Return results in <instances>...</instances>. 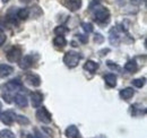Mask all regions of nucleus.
I'll return each mask as SVG.
<instances>
[{
	"label": "nucleus",
	"instance_id": "nucleus-5",
	"mask_svg": "<svg viewBox=\"0 0 147 138\" xmlns=\"http://www.w3.org/2000/svg\"><path fill=\"white\" fill-rule=\"evenodd\" d=\"M22 58V49L18 47H13L7 52V59L10 62H18Z\"/></svg>",
	"mask_w": 147,
	"mask_h": 138
},
{
	"label": "nucleus",
	"instance_id": "nucleus-34",
	"mask_svg": "<svg viewBox=\"0 0 147 138\" xmlns=\"http://www.w3.org/2000/svg\"><path fill=\"white\" fill-rule=\"evenodd\" d=\"M1 111H2V103L0 102V116H1V113H2Z\"/></svg>",
	"mask_w": 147,
	"mask_h": 138
},
{
	"label": "nucleus",
	"instance_id": "nucleus-4",
	"mask_svg": "<svg viewBox=\"0 0 147 138\" xmlns=\"http://www.w3.org/2000/svg\"><path fill=\"white\" fill-rule=\"evenodd\" d=\"M16 116H17V114L15 113L14 110H7L6 112L1 113L0 120L2 121V123L6 124V126H11V124L16 121Z\"/></svg>",
	"mask_w": 147,
	"mask_h": 138
},
{
	"label": "nucleus",
	"instance_id": "nucleus-35",
	"mask_svg": "<svg viewBox=\"0 0 147 138\" xmlns=\"http://www.w3.org/2000/svg\"><path fill=\"white\" fill-rule=\"evenodd\" d=\"M71 44H73V47H78V45H77V43H76V42H71Z\"/></svg>",
	"mask_w": 147,
	"mask_h": 138
},
{
	"label": "nucleus",
	"instance_id": "nucleus-33",
	"mask_svg": "<svg viewBox=\"0 0 147 138\" xmlns=\"http://www.w3.org/2000/svg\"><path fill=\"white\" fill-rule=\"evenodd\" d=\"M27 138H42V137H40V136H34V135H28Z\"/></svg>",
	"mask_w": 147,
	"mask_h": 138
},
{
	"label": "nucleus",
	"instance_id": "nucleus-28",
	"mask_svg": "<svg viewBox=\"0 0 147 138\" xmlns=\"http://www.w3.org/2000/svg\"><path fill=\"white\" fill-rule=\"evenodd\" d=\"M107 65H108V67H109L110 69H112V70H119V69H120V68H119V66H118L117 64L112 62V61H110V60L107 62Z\"/></svg>",
	"mask_w": 147,
	"mask_h": 138
},
{
	"label": "nucleus",
	"instance_id": "nucleus-19",
	"mask_svg": "<svg viewBox=\"0 0 147 138\" xmlns=\"http://www.w3.org/2000/svg\"><path fill=\"white\" fill-rule=\"evenodd\" d=\"M125 69L129 72L134 74V72H136L138 70V65H137V62L135 60H129L128 62L125 65Z\"/></svg>",
	"mask_w": 147,
	"mask_h": 138
},
{
	"label": "nucleus",
	"instance_id": "nucleus-7",
	"mask_svg": "<svg viewBox=\"0 0 147 138\" xmlns=\"http://www.w3.org/2000/svg\"><path fill=\"white\" fill-rule=\"evenodd\" d=\"M109 41H110L111 45H114V47H118L120 44L121 37H120V33H119L118 27H113V28L110 30V32H109Z\"/></svg>",
	"mask_w": 147,
	"mask_h": 138
},
{
	"label": "nucleus",
	"instance_id": "nucleus-22",
	"mask_svg": "<svg viewBox=\"0 0 147 138\" xmlns=\"http://www.w3.org/2000/svg\"><path fill=\"white\" fill-rule=\"evenodd\" d=\"M69 32V30L66 27V26H63V25H60V26H57L55 28V33L57 35H63L65 34H67Z\"/></svg>",
	"mask_w": 147,
	"mask_h": 138
},
{
	"label": "nucleus",
	"instance_id": "nucleus-3",
	"mask_svg": "<svg viewBox=\"0 0 147 138\" xmlns=\"http://www.w3.org/2000/svg\"><path fill=\"white\" fill-rule=\"evenodd\" d=\"M36 118L38 121L43 123H50L52 121V116L45 106H41L36 111Z\"/></svg>",
	"mask_w": 147,
	"mask_h": 138
},
{
	"label": "nucleus",
	"instance_id": "nucleus-16",
	"mask_svg": "<svg viewBox=\"0 0 147 138\" xmlns=\"http://www.w3.org/2000/svg\"><path fill=\"white\" fill-rule=\"evenodd\" d=\"M53 45L59 48V49H63L67 45V40L62 35H57L55 37V40H53Z\"/></svg>",
	"mask_w": 147,
	"mask_h": 138
},
{
	"label": "nucleus",
	"instance_id": "nucleus-38",
	"mask_svg": "<svg viewBox=\"0 0 147 138\" xmlns=\"http://www.w3.org/2000/svg\"><path fill=\"white\" fill-rule=\"evenodd\" d=\"M8 1H9V0H2V2H3V3H6V2H8Z\"/></svg>",
	"mask_w": 147,
	"mask_h": 138
},
{
	"label": "nucleus",
	"instance_id": "nucleus-11",
	"mask_svg": "<svg viewBox=\"0 0 147 138\" xmlns=\"http://www.w3.org/2000/svg\"><path fill=\"white\" fill-rule=\"evenodd\" d=\"M31 102L33 108H40L43 102V95L40 92H33L31 94Z\"/></svg>",
	"mask_w": 147,
	"mask_h": 138
},
{
	"label": "nucleus",
	"instance_id": "nucleus-9",
	"mask_svg": "<svg viewBox=\"0 0 147 138\" xmlns=\"http://www.w3.org/2000/svg\"><path fill=\"white\" fill-rule=\"evenodd\" d=\"M65 135L67 138H82V135L78 130V128L75 124H70L65 130Z\"/></svg>",
	"mask_w": 147,
	"mask_h": 138
},
{
	"label": "nucleus",
	"instance_id": "nucleus-1",
	"mask_svg": "<svg viewBox=\"0 0 147 138\" xmlns=\"http://www.w3.org/2000/svg\"><path fill=\"white\" fill-rule=\"evenodd\" d=\"M83 55L80 53L76 51H68L65 53L63 55V64L68 67V68H75L78 66L79 61L82 60Z\"/></svg>",
	"mask_w": 147,
	"mask_h": 138
},
{
	"label": "nucleus",
	"instance_id": "nucleus-23",
	"mask_svg": "<svg viewBox=\"0 0 147 138\" xmlns=\"http://www.w3.org/2000/svg\"><path fill=\"white\" fill-rule=\"evenodd\" d=\"M16 121L18 122L19 124H22V126H27V124H30L28 118L25 117V116H16Z\"/></svg>",
	"mask_w": 147,
	"mask_h": 138
},
{
	"label": "nucleus",
	"instance_id": "nucleus-30",
	"mask_svg": "<svg viewBox=\"0 0 147 138\" xmlns=\"http://www.w3.org/2000/svg\"><path fill=\"white\" fill-rule=\"evenodd\" d=\"M144 1H145V0H130V3H131V5H135V6H139V5H142Z\"/></svg>",
	"mask_w": 147,
	"mask_h": 138
},
{
	"label": "nucleus",
	"instance_id": "nucleus-25",
	"mask_svg": "<svg viewBox=\"0 0 147 138\" xmlns=\"http://www.w3.org/2000/svg\"><path fill=\"white\" fill-rule=\"evenodd\" d=\"M82 27H83V30H84V32L86 33V34H90V33H92L93 32V25L91 23H86V22H84V23H82Z\"/></svg>",
	"mask_w": 147,
	"mask_h": 138
},
{
	"label": "nucleus",
	"instance_id": "nucleus-20",
	"mask_svg": "<svg viewBox=\"0 0 147 138\" xmlns=\"http://www.w3.org/2000/svg\"><path fill=\"white\" fill-rule=\"evenodd\" d=\"M30 16V9L28 8H20L17 10V18L22 19V20H25L27 19Z\"/></svg>",
	"mask_w": 147,
	"mask_h": 138
},
{
	"label": "nucleus",
	"instance_id": "nucleus-8",
	"mask_svg": "<svg viewBox=\"0 0 147 138\" xmlns=\"http://www.w3.org/2000/svg\"><path fill=\"white\" fill-rule=\"evenodd\" d=\"M19 62V67L22 69H28L31 68L34 64V59H33V55L31 54H27V55H24L23 58H20Z\"/></svg>",
	"mask_w": 147,
	"mask_h": 138
},
{
	"label": "nucleus",
	"instance_id": "nucleus-17",
	"mask_svg": "<svg viewBox=\"0 0 147 138\" xmlns=\"http://www.w3.org/2000/svg\"><path fill=\"white\" fill-rule=\"evenodd\" d=\"M104 82L109 87L117 86V76L114 74H107L104 76Z\"/></svg>",
	"mask_w": 147,
	"mask_h": 138
},
{
	"label": "nucleus",
	"instance_id": "nucleus-14",
	"mask_svg": "<svg viewBox=\"0 0 147 138\" xmlns=\"http://www.w3.org/2000/svg\"><path fill=\"white\" fill-rule=\"evenodd\" d=\"M13 100L15 101L16 105H18L19 108H26L27 104H28V101H27V99L24 94H16Z\"/></svg>",
	"mask_w": 147,
	"mask_h": 138
},
{
	"label": "nucleus",
	"instance_id": "nucleus-31",
	"mask_svg": "<svg viewBox=\"0 0 147 138\" xmlns=\"http://www.w3.org/2000/svg\"><path fill=\"white\" fill-rule=\"evenodd\" d=\"M2 97L5 99V101L7 102V103H11V100H13V97H10L8 94L6 95V94H2Z\"/></svg>",
	"mask_w": 147,
	"mask_h": 138
},
{
	"label": "nucleus",
	"instance_id": "nucleus-37",
	"mask_svg": "<svg viewBox=\"0 0 147 138\" xmlns=\"http://www.w3.org/2000/svg\"><path fill=\"white\" fill-rule=\"evenodd\" d=\"M20 1H22V2H30L31 0H20Z\"/></svg>",
	"mask_w": 147,
	"mask_h": 138
},
{
	"label": "nucleus",
	"instance_id": "nucleus-18",
	"mask_svg": "<svg viewBox=\"0 0 147 138\" xmlns=\"http://www.w3.org/2000/svg\"><path fill=\"white\" fill-rule=\"evenodd\" d=\"M84 69L87 70V71L91 72V74H94V72L98 69V64L95 62V61H93V60H88V61L84 65Z\"/></svg>",
	"mask_w": 147,
	"mask_h": 138
},
{
	"label": "nucleus",
	"instance_id": "nucleus-27",
	"mask_svg": "<svg viewBox=\"0 0 147 138\" xmlns=\"http://www.w3.org/2000/svg\"><path fill=\"white\" fill-rule=\"evenodd\" d=\"M76 36H77V39H78V40H79L82 43H87V42H88V36H86V35L77 34Z\"/></svg>",
	"mask_w": 147,
	"mask_h": 138
},
{
	"label": "nucleus",
	"instance_id": "nucleus-13",
	"mask_svg": "<svg viewBox=\"0 0 147 138\" xmlns=\"http://www.w3.org/2000/svg\"><path fill=\"white\" fill-rule=\"evenodd\" d=\"M119 95H120V97H121L122 100L128 101V100H130V99L135 95V91H134L131 87H126V88H123V89L120 91Z\"/></svg>",
	"mask_w": 147,
	"mask_h": 138
},
{
	"label": "nucleus",
	"instance_id": "nucleus-2",
	"mask_svg": "<svg viewBox=\"0 0 147 138\" xmlns=\"http://www.w3.org/2000/svg\"><path fill=\"white\" fill-rule=\"evenodd\" d=\"M93 16L94 19L98 23H108L110 20V12L107 7L97 5L93 10Z\"/></svg>",
	"mask_w": 147,
	"mask_h": 138
},
{
	"label": "nucleus",
	"instance_id": "nucleus-24",
	"mask_svg": "<svg viewBox=\"0 0 147 138\" xmlns=\"http://www.w3.org/2000/svg\"><path fill=\"white\" fill-rule=\"evenodd\" d=\"M145 82H146V78H137L132 80V85L137 88H142L145 85Z\"/></svg>",
	"mask_w": 147,
	"mask_h": 138
},
{
	"label": "nucleus",
	"instance_id": "nucleus-10",
	"mask_svg": "<svg viewBox=\"0 0 147 138\" xmlns=\"http://www.w3.org/2000/svg\"><path fill=\"white\" fill-rule=\"evenodd\" d=\"M83 2L82 0H65V6L70 10V12H77L80 9Z\"/></svg>",
	"mask_w": 147,
	"mask_h": 138
},
{
	"label": "nucleus",
	"instance_id": "nucleus-26",
	"mask_svg": "<svg viewBox=\"0 0 147 138\" xmlns=\"http://www.w3.org/2000/svg\"><path fill=\"white\" fill-rule=\"evenodd\" d=\"M94 42L97 43V44H102L104 42V36L100 33H96L95 36H94Z\"/></svg>",
	"mask_w": 147,
	"mask_h": 138
},
{
	"label": "nucleus",
	"instance_id": "nucleus-6",
	"mask_svg": "<svg viewBox=\"0 0 147 138\" xmlns=\"http://www.w3.org/2000/svg\"><path fill=\"white\" fill-rule=\"evenodd\" d=\"M24 80H25V83H27L28 85H31V86H33V87H38L41 85V83H42L41 77H40L38 75H36V74H33V72L27 74V75L25 76Z\"/></svg>",
	"mask_w": 147,
	"mask_h": 138
},
{
	"label": "nucleus",
	"instance_id": "nucleus-15",
	"mask_svg": "<svg viewBox=\"0 0 147 138\" xmlns=\"http://www.w3.org/2000/svg\"><path fill=\"white\" fill-rule=\"evenodd\" d=\"M14 68L9 65H6V64H0V77L5 78L7 76H9L10 74H13Z\"/></svg>",
	"mask_w": 147,
	"mask_h": 138
},
{
	"label": "nucleus",
	"instance_id": "nucleus-12",
	"mask_svg": "<svg viewBox=\"0 0 147 138\" xmlns=\"http://www.w3.org/2000/svg\"><path fill=\"white\" fill-rule=\"evenodd\" d=\"M23 87L22 85V82L19 80L18 78H16V79H11V80H9L7 84H6V88L8 89V91H18Z\"/></svg>",
	"mask_w": 147,
	"mask_h": 138
},
{
	"label": "nucleus",
	"instance_id": "nucleus-36",
	"mask_svg": "<svg viewBox=\"0 0 147 138\" xmlns=\"http://www.w3.org/2000/svg\"><path fill=\"white\" fill-rule=\"evenodd\" d=\"M95 138H107V137L103 136V135H100V136H97V137H95Z\"/></svg>",
	"mask_w": 147,
	"mask_h": 138
},
{
	"label": "nucleus",
	"instance_id": "nucleus-32",
	"mask_svg": "<svg viewBox=\"0 0 147 138\" xmlns=\"http://www.w3.org/2000/svg\"><path fill=\"white\" fill-rule=\"evenodd\" d=\"M109 51H110V49H103V50H101L98 53H100V55H103V53H108Z\"/></svg>",
	"mask_w": 147,
	"mask_h": 138
},
{
	"label": "nucleus",
	"instance_id": "nucleus-29",
	"mask_svg": "<svg viewBox=\"0 0 147 138\" xmlns=\"http://www.w3.org/2000/svg\"><path fill=\"white\" fill-rule=\"evenodd\" d=\"M6 42V34L0 30V47Z\"/></svg>",
	"mask_w": 147,
	"mask_h": 138
},
{
	"label": "nucleus",
	"instance_id": "nucleus-21",
	"mask_svg": "<svg viewBox=\"0 0 147 138\" xmlns=\"http://www.w3.org/2000/svg\"><path fill=\"white\" fill-rule=\"evenodd\" d=\"M0 138H16V136L11 130L2 129V130H0Z\"/></svg>",
	"mask_w": 147,
	"mask_h": 138
}]
</instances>
